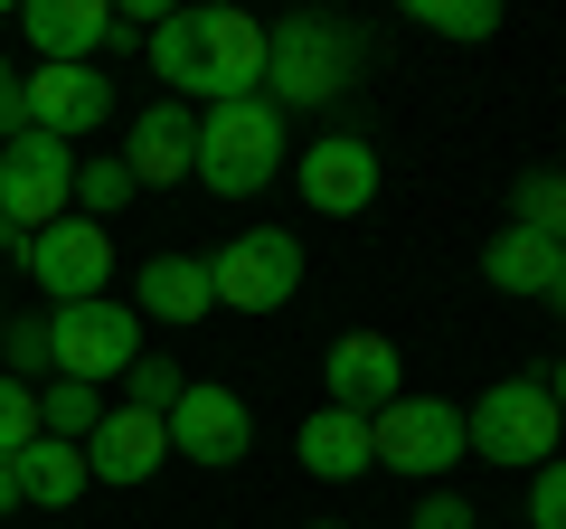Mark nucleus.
Listing matches in <instances>:
<instances>
[{"label":"nucleus","instance_id":"nucleus-1","mask_svg":"<svg viewBox=\"0 0 566 529\" xmlns=\"http://www.w3.org/2000/svg\"><path fill=\"white\" fill-rule=\"evenodd\" d=\"M142 58H151V76H161L180 104H189V95H199V104H245V95H264V20L218 10V0L170 10V20L142 39Z\"/></svg>","mask_w":566,"mask_h":529},{"label":"nucleus","instance_id":"nucleus-2","mask_svg":"<svg viewBox=\"0 0 566 529\" xmlns=\"http://www.w3.org/2000/svg\"><path fill=\"white\" fill-rule=\"evenodd\" d=\"M293 170V114L274 95H245V104H208L199 114V152H189V180L218 189V199H255Z\"/></svg>","mask_w":566,"mask_h":529},{"label":"nucleus","instance_id":"nucleus-3","mask_svg":"<svg viewBox=\"0 0 566 529\" xmlns=\"http://www.w3.org/2000/svg\"><path fill=\"white\" fill-rule=\"evenodd\" d=\"M349 85H359V29L349 20L303 10V20L264 29V95H274L283 114H322V104L349 95Z\"/></svg>","mask_w":566,"mask_h":529},{"label":"nucleus","instance_id":"nucleus-4","mask_svg":"<svg viewBox=\"0 0 566 529\" xmlns=\"http://www.w3.org/2000/svg\"><path fill=\"white\" fill-rule=\"evenodd\" d=\"M463 435H472V454H482V464H501V473H538V464H557L566 416H557V397H547V378L528 369V378H491L482 397H472Z\"/></svg>","mask_w":566,"mask_h":529},{"label":"nucleus","instance_id":"nucleus-5","mask_svg":"<svg viewBox=\"0 0 566 529\" xmlns=\"http://www.w3.org/2000/svg\"><path fill=\"white\" fill-rule=\"evenodd\" d=\"M66 208H76V143H57V133L0 143V227L39 237V227H57Z\"/></svg>","mask_w":566,"mask_h":529},{"label":"nucleus","instance_id":"nucleus-6","mask_svg":"<svg viewBox=\"0 0 566 529\" xmlns=\"http://www.w3.org/2000/svg\"><path fill=\"white\" fill-rule=\"evenodd\" d=\"M368 445H378V464H387V473L444 483V473L472 454V435H463V407H453V397H397V407L368 416Z\"/></svg>","mask_w":566,"mask_h":529},{"label":"nucleus","instance_id":"nucleus-7","mask_svg":"<svg viewBox=\"0 0 566 529\" xmlns=\"http://www.w3.org/2000/svg\"><path fill=\"white\" fill-rule=\"evenodd\" d=\"M208 284L237 312H283L303 293V237H293V227H245V237H227L218 256H208Z\"/></svg>","mask_w":566,"mask_h":529},{"label":"nucleus","instance_id":"nucleus-8","mask_svg":"<svg viewBox=\"0 0 566 529\" xmlns=\"http://www.w3.org/2000/svg\"><path fill=\"white\" fill-rule=\"evenodd\" d=\"M20 264L39 274L48 312H66V303H104V284H114V227H95V218H76V208H66L57 227H39V237H29Z\"/></svg>","mask_w":566,"mask_h":529},{"label":"nucleus","instance_id":"nucleus-9","mask_svg":"<svg viewBox=\"0 0 566 529\" xmlns=\"http://www.w3.org/2000/svg\"><path fill=\"white\" fill-rule=\"evenodd\" d=\"M48 341H57V378L104 387L142 360V312L133 303H66V312H48Z\"/></svg>","mask_w":566,"mask_h":529},{"label":"nucleus","instance_id":"nucleus-10","mask_svg":"<svg viewBox=\"0 0 566 529\" xmlns=\"http://www.w3.org/2000/svg\"><path fill=\"white\" fill-rule=\"evenodd\" d=\"M161 426H170V454H189V464H208V473H227V464L255 454V407H245L237 387H218V378H189Z\"/></svg>","mask_w":566,"mask_h":529},{"label":"nucleus","instance_id":"nucleus-11","mask_svg":"<svg viewBox=\"0 0 566 529\" xmlns=\"http://www.w3.org/2000/svg\"><path fill=\"white\" fill-rule=\"evenodd\" d=\"M293 189L322 218H368L378 208V143L368 133H322L312 152H293Z\"/></svg>","mask_w":566,"mask_h":529},{"label":"nucleus","instance_id":"nucleus-12","mask_svg":"<svg viewBox=\"0 0 566 529\" xmlns=\"http://www.w3.org/2000/svg\"><path fill=\"white\" fill-rule=\"evenodd\" d=\"M20 114H29V133L85 143V133L114 123V76H95V66H29L20 76Z\"/></svg>","mask_w":566,"mask_h":529},{"label":"nucleus","instance_id":"nucleus-13","mask_svg":"<svg viewBox=\"0 0 566 529\" xmlns=\"http://www.w3.org/2000/svg\"><path fill=\"white\" fill-rule=\"evenodd\" d=\"M406 360H397V341H387V331H340V341H331V360H322V407H349V416H378V407H397L406 397Z\"/></svg>","mask_w":566,"mask_h":529},{"label":"nucleus","instance_id":"nucleus-14","mask_svg":"<svg viewBox=\"0 0 566 529\" xmlns=\"http://www.w3.org/2000/svg\"><path fill=\"white\" fill-rule=\"evenodd\" d=\"M161 464H170V426H161V416H142V407H104V426L85 435V473L114 483V491L151 483Z\"/></svg>","mask_w":566,"mask_h":529},{"label":"nucleus","instance_id":"nucleus-15","mask_svg":"<svg viewBox=\"0 0 566 529\" xmlns=\"http://www.w3.org/2000/svg\"><path fill=\"white\" fill-rule=\"evenodd\" d=\"M189 152H199V114H189L180 95L142 104V114H133V133H123V170H133L142 189H161V180H189Z\"/></svg>","mask_w":566,"mask_h":529},{"label":"nucleus","instance_id":"nucleus-16","mask_svg":"<svg viewBox=\"0 0 566 529\" xmlns=\"http://www.w3.org/2000/svg\"><path fill=\"white\" fill-rule=\"evenodd\" d=\"M104 29H114L104 0H29V10H20V39L39 48V66H95L104 58Z\"/></svg>","mask_w":566,"mask_h":529},{"label":"nucleus","instance_id":"nucleus-17","mask_svg":"<svg viewBox=\"0 0 566 529\" xmlns=\"http://www.w3.org/2000/svg\"><path fill=\"white\" fill-rule=\"evenodd\" d=\"M133 312H142V322H170V331L208 322V312H218V284H208V256H151V264L133 274Z\"/></svg>","mask_w":566,"mask_h":529},{"label":"nucleus","instance_id":"nucleus-18","mask_svg":"<svg viewBox=\"0 0 566 529\" xmlns=\"http://www.w3.org/2000/svg\"><path fill=\"white\" fill-rule=\"evenodd\" d=\"M293 464H303L312 483H359V473H378L368 416H349V407H312L303 435H293Z\"/></svg>","mask_w":566,"mask_h":529},{"label":"nucleus","instance_id":"nucleus-19","mask_svg":"<svg viewBox=\"0 0 566 529\" xmlns=\"http://www.w3.org/2000/svg\"><path fill=\"white\" fill-rule=\"evenodd\" d=\"M482 284L510 293V303H547V284H557V246L528 237V227H501V237L482 246Z\"/></svg>","mask_w":566,"mask_h":529},{"label":"nucleus","instance_id":"nucleus-20","mask_svg":"<svg viewBox=\"0 0 566 529\" xmlns=\"http://www.w3.org/2000/svg\"><path fill=\"white\" fill-rule=\"evenodd\" d=\"M85 445H57V435H39V445L20 454V501H39V510H66V501H85Z\"/></svg>","mask_w":566,"mask_h":529},{"label":"nucleus","instance_id":"nucleus-21","mask_svg":"<svg viewBox=\"0 0 566 529\" xmlns=\"http://www.w3.org/2000/svg\"><path fill=\"white\" fill-rule=\"evenodd\" d=\"M406 29L482 48V39H501V29H510V10H501V0H406Z\"/></svg>","mask_w":566,"mask_h":529},{"label":"nucleus","instance_id":"nucleus-22","mask_svg":"<svg viewBox=\"0 0 566 529\" xmlns=\"http://www.w3.org/2000/svg\"><path fill=\"white\" fill-rule=\"evenodd\" d=\"M95 426H104V387H85V378H48V387H39V435L85 445Z\"/></svg>","mask_w":566,"mask_h":529},{"label":"nucleus","instance_id":"nucleus-23","mask_svg":"<svg viewBox=\"0 0 566 529\" xmlns=\"http://www.w3.org/2000/svg\"><path fill=\"white\" fill-rule=\"evenodd\" d=\"M510 227H528V237L566 246V180H557V162H547V170H528V180L510 189Z\"/></svg>","mask_w":566,"mask_h":529},{"label":"nucleus","instance_id":"nucleus-24","mask_svg":"<svg viewBox=\"0 0 566 529\" xmlns=\"http://www.w3.org/2000/svg\"><path fill=\"white\" fill-rule=\"evenodd\" d=\"M133 189H142V180L123 170V152H76V218H95V227H104L123 199H133Z\"/></svg>","mask_w":566,"mask_h":529},{"label":"nucleus","instance_id":"nucleus-25","mask_svg":"<svg viewBox=\"0 0 566 529\" xmlns=\"http://www.w3.org/2000/svg\"><path fill=\"white\" fill-rule=\"evenodd\" d=\"M180 387H189V369H170L161 350H142V360L123 369V407H142V416H170V407H180Z\"/></svg>","mask_w":566,"mask_h":529},{"label":"nucleus","instance_id":"nucleus-26","mask_svg":"<svg viewBox=\"0 0 566 529\" xmlns=\"http://www.w3.org/2000/svg\"><path fill=\"white\" fill-rule=\"evenodd\" d=\"M0 350H10V378H57V341H48V322H0Z\"/></svg>","mask_w":566,"mask_h":529},{"label":"nucleus","instance_id":"nucleus-27","mask_svg":"<svg viewBox=\"0 0 566 529\" xmlns=\"http://www.w3.org/2000/svg\"><path fill=\"white\" fill-rule=\"evenodd\" d=\"M39 445V387H20V378H0V454L20 464V454Z\"/></svg>","mask_w":566,"mask_h":529},{"label":"nucleus","instance_id":"nucleus-28","mask_svg":"<svg viewBox=\"0 0 566 529\" xmlns=\"http://www.w3.org/2000/svg\"><path fill=\"white\" fill-rule=\"evenodd\" d=\"M528 529H566V454L528 473Z\"/></svg>","mask_w":566,"mask_h":529},{"label":"nucleus","instance_id":"nucleus-29","mask_svg":"<svg viewBox=\"0 0 566 529\" xmlns=\"http://www.w3.org/2000/svg\"><path fill=\"white\" fill-rule=\"evenodd\" d=\"M406 529H482V520H472V501H463V491H424Z\"/></svg>","mask_w":566,"mask_h":529},{"label":"nucleus","instance_id":"nucleus-30","mask_svg":"<svg viewBox=\"0 0 566 529\" xmlns=\"http://www.w3.org/2000/svg\"><path fill=\"white\" fill-rule=\"evenodd\" d=\"M142 39H151V29H142V20H133V10H114V29H104V58H133V48H142Z\"/></svg>","mask_w":566,"mask_h":529},{"label":"nucleus","instance_id":"nucleus-31","mask_svg":"<svg viewBox=\"0 0 566 529\" xmlns=\"http://www.w3.org/2000/svg\"><path fill=\"white\" fill-rule=\"evenodd\" d=\"M10 510H20V464L0 454V520H10Z\"/></svg>","mask_w":566,"mask_h":529},{"label":"nucleus","instance_id":"nucleus-32","mask_svg":"<svg viewBox=\"0 0 566 529\" xmlns=\"http://www.w3.org/2000/svg\"><path fill=\"white\" fill-rule=\"evenodd\" d=\"M538 378H547V397H557V416H566V360H557V369H538Z\"/></svg>","mask_w":566,"mask_h":529},{"label":"nucleus","instance_id":"nucleus-33","mask_svg":"<svg viewBox=\"0 0 566 529\" xmlns=\"http://www.w3.org/2000/svg\"><path fill=\"white\" fill-rule=\"evenodd\" d=\"M547 312H566V246H557V284H547Z\"/></svg>","mask_w":566,"mask_h":529},{"label":"nucleus","instance_id":"nucleus-34","mask_svg":"<svg viewBox=\"0 0 566 529\" xmlns=\"http://www.w3.org/2000/svg\"><path fill=\"white\" fill-rule=\"evenodd\" d=\"M303 529H349V520H303Z\"/></svg>","mask_w":566,"mask_h":529},{"label":"nucleus","instance_id":"nucleus-35","mask_svg":"<svg viewBox=\"0 0 566 529\" xmlns=\"http://www.w3.org/2000/svg\"><path fill=\"white\" fill-rule=\"evenodd\" d=\"M0 85H10V58H0Z\"/></svg>","mask_w":566,"mask_h":529},{"label":"nucleus","instance_id":"nucleus-36","mask_svg":"<svg viewBox=\"0 0 566 529\" xmlns=\"http://www.w3.org/2000/svg\"><path fill=\"white\" fill-rule=\"evenodd\" d=\"M557 180H566V152H557Z\"/></svg>","mask_w":566,"mask_h":529}]
</instances>
